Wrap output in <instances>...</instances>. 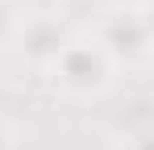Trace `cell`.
Returning a JSON list of instances; mask_svg holds the SVG:
<instances>
[{
    "label": "cell",
    "instance_id": "obj_1",
    "mask_svg": "<svg viewBox=\"0 0 154 150\" xmlns=\"http://www.w3.org/2000/svg\"><path fill=\"white\" fill-rule=\"evenodd\" d=\"M117 63L112 54L92 38V33H75L67 46L58 50L46 75H50V88L58 96H71V100H96L104 96L112 83H117Z\"/></svg>",
    "mask_w": 154,
    "mask_h": 150
},
{
    "label": "cell",
    "instance_id": "obj_2",
    "mask_svg": "<svg viewBox=\"0 0 154 150\" xmlns=\"http://www.w3.org/2000/svg\"><path fill=\"white\" fill-rule=\"evenodd\" d=\"M88 33L112 54L117 67H150L154 63V33H150V25H146L137 4H112V8H104Z\"/></svg>",
    "mask_w": 154,
    "mask_h": 150
},
{
    "label": "cell",
    "instance_id": "obj_3",
    "mask_svg": "<svg viewBox=\"0 0 154 150\" xmlns=\"http://www.w3.org/2000/svg\"><path fill=\"white\" fill-rule=\"evenodd\" d=\"M71 38H75V29H71V21L58 8H33V13L21 17V29H17L13 42H17V54L25 58L29 67H42L46 71Z\"/></svg>",
    "mask_w": 154,
    "mask_h": 150
},
{
    "label": "cell",
    "instance_id": "obj_4",
    "mask_svg": "<svg viewBox=\"0 0 154 150\" xmlns=\"http://www.w3.org/2000/svg\"><path fill=\"white\" fill-rule=\"evenodd\" d=\"M21 17H25L21 0H0V50H4L13 38H17V29H21Z\"/></svg>",
    "mask_w": 154,
    "mask_h": 150
},
{
    "label": "cell",
    "instance_id": "obj_5",
    "mask_svg": "<svg viewBox=\"0 0 154 150\" xmlns=\"http://www.w3.org/2000/svg\"><path fill=\"white\" fill-rule=\"evenodd\" d=\"M121 150H154V125H146V129H137V133H129Z\"/></svg>",
    "mask_w": 154,
    "mask_h": 150
},
{
    "label": "cell",
    "instance_id": "obj_6",
    "mask_svg": "<svg viewBox=\"0 0 154 150\" xmlns=\"http://www.w3.org/2000/svg\"><path fill=\"white\" fill-rule=\"evenodd\" d=\"M17 146V129H13V121L0 113V150H13Z\"/></svg>",
    "mask_w": 154,
    "mask_h": 150
},
{
    "label": "cell",
    "instance_id": "obj_7",
    "mask_svg": "<svg viewBox=\"0 0 154 150\" xmlns=\"http://www.w3.org/2000/svg\"><path fill=\"white\" fill-rule=\"evenodd\" d=\"M142 8V17H146V25H150V33H154V0H146V4H137Z\"/></svg>",
    "mask_w": 154,
    "mask_h": 150
}]
</instances>
